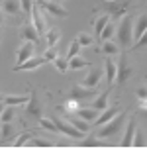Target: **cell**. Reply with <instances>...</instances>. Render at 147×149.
<instances>
[{
    "mask_svg": "<svg viewBox=\"0 0 147 149\" xmlns=\"http://www.w3.org/2000/svg\"><path fill=\"white\" fill-rule=\"evenodd\" d=\"M133 49H141V47H147V30L143 31V33H141V37L139 39H137V41H135V43L132 45Z\"/></svg>",
    "mask_w": 147,
    "mask_h": 149,
    "instance_id": "8d00e7d4",
    "label": "cell"
},
{
    "mask_svg": "<svg viewBox=\"0 0 147 149\" xmlns=\"http://www.w3.org/2000/svg\"><path fill=\"white\" fill-rule=\"evenodd\" d=\"M55 67H57V71H59V73H65L67 69H69V61L57 55V59H55Z\"/></svg>",
    "mask_w": 147,
    "mask_h": 149,
    "instance_id": "d6a6232c",
    "label": "cell"
},
{
    "mask_svg": "<svg viewBox=\"0 0 147 149\" xmlns=\"http://www.w3.org/2000/svg\"><path fill=\"white\" fill-rule=\"evenodd\" d=\"M2 8H4V12L10 14V16H16L20 10H22L20 0H4V2H2Z\"/></svg>",
    "mask_w": 147,
    "mask_h": 149,
    "instance_id": "e0dca14e",
    "label": "cell"
},
{
    "mask_svg": "<svg viewBox=\"0 0 147 149\" xmlns=\"http://www.w3.org/2000/svg\"><path fill=\"white\" fill-rule=\"evenodd\" d=\"M132 145H135V147H145V135L141 134V132H135V134H133Z\"/></svg>",
    "mask_w": 147,
    "mask_h": 149,
    "instance_id": "4dcf8cb0",
    "label": "cell"
},
{
    "mask_svg": "<svg viewBox=\"0 0 147 149\" xmlns=\"http://www.w3.org/2000/svg\"><path fill=\"white\" fill-rule=\"evenodd\" d=\"M22 37L26 39V41H33V43H37L39 41V33H37V30H36V26L29 22V24H26L22 28Z\"/></svg>",
    "mask_w": 147,
    "mask_h": 149,
    "instance_id": "4fadbf2b",
    "label": "cell"
},
{
    "mask_svg": "<svg viewBox=\"0 0 147 149\" xmlns=\"http://www.w3.org/2000/svg\"><path fill=\"white\" fill-rule=\"evenodd\" d=\"M130 74H132V67H130V63H127V59H125V55H122L120 61H118V65H116V81L118 82H125L127 79H130Z\"/></svg>",
    "mask_w": 147,
    "mask_h": 149,
    "instance_id": "8992f818",
    "label": "cell"
},
{
    "mask_svg": "<svg viewBox=\"0 0 147 149\" xmlns=\"http://www.w3.org/2000/svg\"><path fill=\"white\" fill-rule=\"evenodd\" d=\"M10 134H12V122H4V126H2V137H8Z\"/></svg>",
    "mask_w": 147,
    "mask_h": 149,
    "instance_id": "60d3db41",
    "label": "cell"
},
{
    "mask_svg": "<svg viewBox=\"0 0 147 149\" xmlns=\"http://www.w3.org/2000/svg\"><path fill=\"white\" fill-rule=\"evenodd\" d=\"M135 92H137V96H139V98H147V86H141V88H137Z\"/></svg>",
    "mask_w": 147,
    "mask_h": 149,
    "instance_id": "b9f144b4",
    "label": "cell"
},
{
    "mask_svg": "<svg viewBox=\"0 0 147 149\" xmlns=\"http://www.w3.org/2000/svg\"><path fill=\"white\" fill-rule=\"evenodd\" d=\"M39 124H41V127H45V130H49V132H57V126H55V122H53L51 118H41L39 120Z\"/></svg>",
    "mask_w": 147,
    "mask_h": 149,
    "instance_id": "836d02e7",
    "label": "cell"
},
{
    "mask_svg": "<svg viewBox=\"0 0 147 149\" xmlns=\"http://www.w3.org/2000/svg\"><path fill=\"white\" fill-rule=\"evenodd\" d=\"M79 145L81 147H106L108 143L104 139H100V137H86V139H81Z\"/></svg>",
    "mask_w": 147,
    "mask_h": 149,
    "instance_id": "ffe728a7",
    "label": "cell"
},
{
    "mask_svg": "<svg viewBox=\"0 0 147 149\" xmlns=\"http://www.w3.org/2000/svg\"><path fill=\"white\" fill-rule=\"evenodd\" d=\"M28 108H26V114H29V116H33V118H39L41 116V104H39V100H37L36 92H31V96L28 98Z\"/></svg>",
    "mask_w": 147,
    "mask_h": 149,
    "instance_id": "30bf717a",
    "label": "cell"
},
{
    "mask_svg": "<svg viewBox=\"0 0 147 149\" xmlns=\"http://www.w3.org/2000/svg\"><path fill=\"white\" fill-rule=\"evenodd\" d=\"M102 112H104L102 116H98V118L94 120L98 126H102V124H106V122H110V120L118 114V108H116V106H112V108H106V110H102Z\"/></svg>",
    "mask_w": 147,
    "mask_h": 149,
    "instance_id": "d6986e66",
    "label": "cell"
},
{
    "mask_svg": "<svg viewBox=\"0 0 147 149\" xmlns=\"http://www.w3.org/2000/svg\"><path fill=\"white\" fill-rule=\"evenodd\" d=\"M98 110H94V108H79V110L75 112L79 118L82 120H86V122H94L96 118H98V114H96Z\"/></svg>",
    "mask_w": 147,
    "mask_h": 149,
    "instance_id": "ac0fdd59",
    "label": "cell"
},
{
    "mask_svg": "<svg viewBox=\"0 0 147 149\" xmlns=\"http://www.w3.org/2000/svg\"><path fill=\"white\" fill-rule=\"evenodd\" d=\"M51 120L55 122V126H57V132H63L65 135L73 137V139H82V134H84V132L77 130L71 122H65V120L59 118V116H51Z\"/></svg>",
    "mask_w": 147,
    "mask_h": 149,
    "instance_id": "277c9868",
    "label": "cell"
},
{
    "mask_svg": "<svg viewBox=\"0 0 147 149\" xmlns=\"http://www.w3.org/2000/svg\"><path fill=\"white\" fill-rule=\"evenodd\" d=\"M43 63H47L45 57H37V55H33V57H29L28 61H24V63H20V65H16L14 71H31V69L41 67Z\"/></svg>",
    "mask_w": 147,
    "mask_h": 149,
    "instance_id": "ba28073f",
    "label": "cell"
},
{
    "mask_svg": "<svg viewBox=\"0 0 147 149\" xmlns=\"http://www.w3.org/2000/svg\"><path fill=\"white\" fill-rule=\"evenodd\" d=\"M96 96V88H90V86H79V84H75L73 88L69 90V98H73V100H86V98H94Z\"/></svg>",
    "mask_w": 147,
    "mask_h": 149,
    "instance_id": "5b68a950",
    "label": "cell"
},
{
    "mask_svg": "<svg viewBox=\"0 0 147 149\" xmlns=\"http://www.w3.org/2000/svg\"><path fill=\"white\" fill-rule=\"evenodd\" d=\"M108 96H110V88L104 90L102 94H98V96H94V102H92V108L98 112H102L108 108Z\"/></svg>",
    "mask_w": 147,
    "mask_h": 149,
    "instance_id": "9a60e30c",
    "label": "cell"
},
{
    "mask_svg": "<svg viewBox=\"0 0 147 149\" xmlns=\"http://www.w3.org/2000/svg\"><path fill=\"white\" fill-rule=\"evenodd\" d=\"M145 30H147V14H141L139 18H135V22H133V39L137 41Z\"/></svg>",
    "mask_w": 147,
    "mask_h": 149,
    "instance_id": "7c38bea8",
    "label": "cell"
},
{
    "mask_svg": "<svg viewBox=\"0 0 147 149\" xmlns=\"http://www.w3.org/2000/svg\"><path fill=\"white\" fill-rule=\"evenodd\" d=\"M31 139V134H28V132H24L22 135H18L16 137V147H22V145H26V143Z\"/></svg>",
    "mask_w": 147,
    "mask_h": 149,
    "instance_id": "d590c367",
    "label": "cell"
},
{
    "mask_svg": "<svg viewBox=\"0 0 147 149\" xmlns=\"http://www.w3.org/2000/svg\"><path fill=\"white\" fill-rule=\"evenodd\" d=\"M0 137H2V127H0Z\"/></svg>",
    "mask_w": 147,
    "mask_h": 149,
    "instance_id": "f6af8a7d",
    "label": "cell"
},
{
    "mask_svg": "<svg viewBox=\"0 0 147 149\" xmlns=\"http://www.w3.org/2000/svg\"><path fill=\"white\" fill-rule=\"evenodd\" d=\"M102 51L106 53V55H114V53H118V45L106 39V41H104V45H102Z\"/></svg>",
    "mask_w": 147,
    "mask_h": 149,
    "instance_id": "f546056e",
    "label": "cell"
},
{
    "mask_svg": "<svg viewBox=\"0 0 147 149\" xmlns=\"http://www.w3.org/2000/svg\"><path fill=\"white\" fill-rule=\"evenodd\" d=\"M71 124H73L77 130H81V132H88L90 130V122H86V120H82V118H71Z\"/></svg>",
    "mask_w": 147,
    "mask_h": 149,
    "instance_id": "cb8c5ba5",
    "label": "cell"
},
{
    "mask_svg": "<svg viewBox=\"0 0 147 149\" xmlns=\"http://www.w3.org/2000/svg\"><path fill=\"white\" fill-rule=\"evenodd\" d=\"M143 112H145V118H147V108H145V110H143Z\"/></svg>",
    "mask_w": 147,
    "mask_h": 149,
    "instance_id": "ee69618b",
    "label": "cell"
},
{
    "mask_svg": "<svg viewBox=\"0 0 147 149\" xmlns=\"http://www.w3.org/2000/svg\"><path fill=\"white\" fill-rule=\"evenodd\" d=\"M104 67H106V79H108V82H114L116 81V63L108 57L106 63H104Z\"/></svg>",
    "mask_w": 147,
    "mask_h": 149,
    "instance_id": "44dd1931",
    "label": "cell"
},
{
    "mask_svg": "<svg viewBox=\"0 0 147 149\" xmlns=\"http://www.w3.org/2000/svg\"><path fill=\"white\" fill-rule=\"evenodd\" d=\"M114 33H116V26H114V20H110V22L104 26V30L100 31V36H98V37H100L102 41H106V39H110Z\"/></svg>",
    "mask_w": 147,
    "mask_h": 149,
    "instance_id": "603a6c76",
    "label": "cell"
},
{
    "mask_svg": "<svg viewBox=\"0 0 147 149\" xmlns=\"http://www.w3.org/2000/svg\"><path fill=\"white\" fill-rule=\"evenodd\" d=\"M36 55V43L33 41H26V43L20 47V53H18V65L24 63V61H28L29 57H33Z\"/></svg>",
    "mask_w": 147,
    "mask_h": 149,
    "instance_id": "9c48e42d",
    "label": "cell"
},
{
    "mask_svg": "<svg viewBox=\"0 0 147 149\" xmlns=\"http://www.w3.org/2000/svg\"><path fill=\"white\" fill-rule=\"evenodd\" d=\"M102 74H104V71L100 67L90 69V71H88V74L84 77L82 84H84V86H90V88H96V86H98V82L102 81Z\"/></svg>",
    "mask_w": 147,
    "mask_h": 149,
    "instance_id": "52a82bcc",
    "label": "cell"
},
{
    "mask_svg": "<svg viewBox=\"0 0 147 149\" xmlns=\"http://www.w3.org/2000/svg\"><path fill=\"white\" fill-rule=\"evenodd\" d=\"M0 100H4V96H2V94H0Z\"/></svg>",
    "mask_w": 147,
    "mask_h": 149,
    "instance_id": "bcb514c9",
    "label": "cell"
},
{
    "mask_svg": "<svg viewBox=\"0 0 147 149\" xmlns=\"http://www.w3.org/2000/svg\"><path fill=\"white\" fill-rule=\"evenodd\" d=\"M125 124V114H120V116H114L110 122H106L100 126V130H96V137L100 139H110L114 135H118L122 132V127Z\"/></svg>",
    "mask_w": 147,
    "mask_h": 149,
    "instance_id": "7a4b0ae2",
    "label": "cell"
},
{
    "mask_svg": "<svg viewBox=\"0 0 147 149\" xmlns=\"http://www.w3.org/2000/svg\"><path fill=\"white\" fill-rule=\"evenodd\" d=\"M57 41H59V30H49L47 31V45L53 47Z\"/></svg>",
    "mask_w": 147,
    "mask_h": 149,
    "instance_id": "1f68e13d",
    "label": "cell"
},
{
    "mask_svg": "<svg viewBox=\"0 0 147 149\" xmlns=\"http://www.w3.org/2000/svg\"><path fill=\"white\" fill-rule=\"evenodd\" d=\"M133 134H135V120L130 118V122H127V130H125V135L122 137V147H130L133 141Z\"/></svg>",
    "mask_w": 147,
    "mask_h": 149,
    "instance_id": "5bb4252c",
    "label": "cell"
},
{
    "mask_svg": "<svg viewBox=\"0 0 147 149\" xmlns=\"http://www.w3.org/2000/svg\"><path fill=\"white\" fill-rule=\"evenodd\" d=\"M108 22H110V16H108V14L96 20V24H94V33H96V36H100V31L104 30V26H106Z\"/></svg>",
    "mask_w": 147,
    "mask_h": 149,
    "instance_id": "4316f807",
    "label": "cell"
},
{
    "mask_svg": "<svg viewBox=\"0 0 147 149\" xmlns=\"http://www.w3.org/2000/svg\"><path fill=\"white\" fill-rule=\"evenodd\" d=\"M132 2L133 0H102L100 4H102V8L108 12L110 20H120V18L125 14V10L130 8Z\"/></svg>",
    "mask_w": 147,
    "mask_h": 149,
    "instance_id": "3957f363",
    "label": "cell"
},
{
    "mask_svg": "<svg viewBox=\"0 0 147 149\" xmlns=\"http://www.w3.org/2000/svg\"><path fill=\"white\" fill-rule=\"evenodd\" d=\"M141 108H143V110L147 108V98H141Z\"/></svg>",
    "mask_w": 147,
    "mask_h": 149,
    "instance_id": "7bdbcfd3",
    "label": "cell"
},
{
    "mask_svg": "<svg viewBox=\"0 0 147 149\" xmlns=\"http://www.w3.org/2000/svg\"><path fill=\"white\" fill-rule=\"evenodd\" d=\"M29 96H4V104L10 106H18V104H26Z\"/></svg>",
    "mask_w": 147,
    "mask_h": 149,
    "instance_id": "484cf974",
    "label": "cell"
},
{
    "mask_svg": "<svg viewBox=\"0 0 147 149\" xmlns=\"http://www.w3.org/2000/svg\"><path fill=\"white\" fill-rule=\"evenodd\" d=\"M45 61H55L57 59V49H55V47H49V49H47V51H45Z\"/></svg>",
    "mask_w": 147,
    "mask_h": 149,
    "instance_id": "f35d334b",
    "label": "cell"
},
{
    "mask_svg": "<svg viewBox=\"0 0 147 149\" xmlns=\"http://www.w3.org/2000/svg\"><path fill=\"white\" fill-rule=\"evenodd\" d=\"M28 145H36V147H51L53 143L47 141V139H41V137H31L28 141Z\"/></svg>",
    "mask_w": 147,
    "mask_h": 149,
    "instance_id": "f1b7e54d",
    "label": "cell"
},
{
    "mask_svg": "<svg viewBox=\"0 0 147 149\" xmlns=\"http://www.w3.org/2000/svg\"><path fill=\"white\" fill-rule=\"evenodd\" d=\"M20 6H22L24 12L31 14V8H33V0H20Z\"/></svg>",
    "mask_w": 147,
    "mask_h": 149,
    "instance_id": "74e56055",
    "label": "cell"
},
{
    "mask_svg": "<svg viewBox=\"0 0 147 149\" xmlns=\"http://www.w3.org/2000/svg\"><path fill=\"white\" fill-rule=\"evenodd\" d=\"M77 39H79L81 47H86V45H92V43H94V39L88 36V33H79V37H77Z\"/></svg>",
    "mask_w": 147,
    "mask_h": 149,
    "instance_id": "e575fe53",
    "label": "cell"
},
{
    "mask_svg": "<svg viewBox=\"0 0 147 149\" xmlns=\"http://www.w3.org/2000/svg\"><path fill=\"white\" fill-rule=\"evenodd\" d=\"M41 8H43L45 12H49V14L57 16V18H65L67 16V10L63 6H59L57 2H53V0H47V2H41Z\"/></svg>",
    "mask_w": 147,
    "mask_h": 149,
    "instance_id": "8fae6325",
    "label": "cell"
},
{
    "mask_svg": "<svg viewBox=\"0 0 147 149\" xmlns=\"http://www.w3.org/2000/svg\"><path fill=\"white\" fill-rule=\"evenodd\" d=\"M14 114H16L14 106L6 104V108H4V112L0 114V122H2V124H4V122H12V120H14Z\"/></svg>",
    "mask_w": 147,
    "mask_h": 149,
    "instance_id": "d4e9b609",
    "label": "cell"
},
{
    "mask_svg": "<svg viewBox=\"0 0 147 149\" xmlns=\"http://www.w3.org/2000/svg\"><path fill=\"white\" fill-rule=\"evenodd\" d=\"M31 16H33V26H36L37 33H39V37L45 33V28H43V16L39 14V10H37V6L31 8Z\"/></svg>",
    "mask_w": 147,
    "mask_h": 149,
    "instance_id": "2e32d148",
    "label": "cell"
},
{
    "mask_svg": "<svg viewBox=\"0 0 147 149\" xmlns=\"http://www.w3.org/2000/svg\"><path fill=\"white\" fill-rule=\"evenodd\" d=\"M79 51H81V43H79V39H73V41H71V45H69L67 59H71V57H75V55H79Z\"/></svg>",
    "mask_w": 147,
    "mask_h": 149,
    "instance_id": "83f0119b",
    "label": "cell"
},
{
    "mask_svg": "<svg viewBox=\"0 0 147 149\" xmlns=\"http://www.w3.org/2000/svg\"><path fill=\"white\" fill-rule=\"evenodd\" d=\"M116 41L120 47H132L133 45V18H130V16H125L122 22L118 24L116 28Z\"/></svg>",
    "mask_w": 147,
    "mask_h": 149,
    "instance_id": "6da1fadb",
    "label": "cell"
},
{
    "mask_svg": "<svg viewBox=\"0 0 147 149\" xmlns=\"http://www.w3.org/2000/svg\"><path fill=\"white\" fill-rule=\"evenodd\" d=\"M67 61H69V69H75V71H79V69H82V67H90V63L81 59L79 55H75V57H71V59H67Z\"/></svg>",
    "mask_w": 147,
    "mask_h": 149,
    "instance_id": "7402d4cb",
    "label": "cell"
},
{
    "mask_svg": "<svg viewBox=\"0 0 147 149\" xmlns=\"http://www.w3.org/2000/svg\"><path fill=\"white\" fill-rule=\"evenodd\" d=\"M65 110H69V112H77V110H79V100H73V98H69V102L65 104Z\"/></svg>",
    "mask_w": 147,
    "mask_h": 149,
    "instance_id": "ab89813d",
    "label": "cell"
}]
</instances>
